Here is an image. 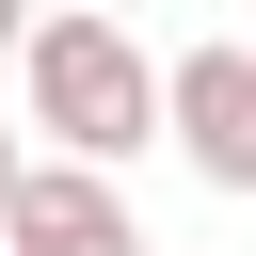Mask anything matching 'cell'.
<instances>
[{"mask_svg":"<svg viewBox=\"0 0 256 256\" xmlns=\"http://www.w3.org/2000/svg\"><path fill=\"white\" fill-rule=\"evenodd\" d=\"M16 112L48 128V160H144L160 144V64L128 48V16H32V48H16Z\"/></svg>","mask_w":256,"mask_h":256,"instance_id":"1","label":"cell"},{"mask_svg":"<svg viewBox=\"0 0 256 256\" xmlns=\"http://www.w3.org/2000/svg\"><path fill=\"white\" fill-rule=\"evenodd\" d=\"M0 240H16V256H160V240H144V208H128L96 160H32V176H16V208H0Z\"/></svg>","mask_w":256,"mask_h":256,"instance_id":"3","label":"cell"},{"mask_svg":"<svg viewBox=\"0 0 256 256\" xmlns=\"http://www.w3.org/2000/svg\"><path fill=\"white\" fill-rule=\"evenodd\" d=\"M160 144L208 192H256V32H208V48L160 64Z\"/></svg>","mask_w":256,"mask_h":256,"instance_id":"2","label":"cell"},{"mask_svg":"<svg viewBox=\"0 0 256 256\" xmlns=\"http://www.w3.org/2000/svg\"><path fill=\"white\" fill-rule=\"evenodd\" d=\"M16 176H32V160H16V128H0V208H16Z\"/></svg>","mask_w":256,"mask_h":256,"instance_id":"5","label":"cell"},{"mask_svg":"<svg viewBox=\"0 0 256 256\" xmlns=\"http://www.w3.org/2000/svg\"><path fill=\"white\" fill-rule=\"evenodd\" d=\"M0 256H16V240H0Z\"/></svg>","mask_w":256,"mask_h":256,"instance_id":"6","label":"cell"},{"mask_svg":"<svg viewBox=\"0 0 256 256\" xmlns=\"http://www.w3.org/2000/svg\"><path fill=\"white\" fill-rule=\"evenodd\" d=\"M32 16H48V0H0V64H16V48H32Z\"/></svg>","mask_w":256,"mask_h":256,"instance_id":"4","label":"cell"}]
</instances>
